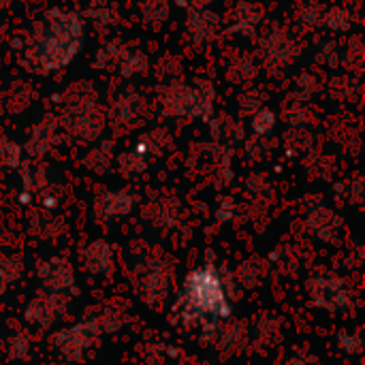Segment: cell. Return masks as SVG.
Segmentation results:
<instances>
[{"label": "cell", "mask_w": 365, "mask_h": 365, "mask_svg": "<svg viewBox=\"0 0 365 365\" xmlns=\"http://www.w3.org/2000/svg\"><path fill=\"white\" fill-rule=\"evenodd\" d=\"M287 365H308V364H304L302 359H293V361H289Z\"/></svg>", "instance_id": "obj_8"}, {"label": "cell", "mask_w": 365, "mask_h": 365, "mask_svg": "<svg viewBox=\"0 0 365 365\" xmlns=\"http://www.w3.org/2000/svg\"><path fill=\"white\" fill-rule=\"evenodd\" d=\"M41 274V272H38ZM43 282L49 291L53 293H62L66 289H71L73 284V274H71V267L66 261H60V259H53L49 263H45L43 267Z\"/></svg>", "instance_id": "obj_4"}, {"label": "cell", "mask_w": 365, "mask_h": 365, "mask_svg": "<svg viewBox=\"0 0 365 365\" xmlns=\"http://www.w3.org/2000/svg\"><path fill=\"white\" fill-rule=\"evenodd\" d=\"M96 336H98V327L96 325H92V323H79L75 327H68V329L60 331L56 336V346H58V351L66 359L79 361L88 353V349L92 346V342L96 340Z\"/></svg>", "instance_id": "obj_2"}, {"label": "cell", "mask_w": 365, "mask_h": 365, "mask_svg": "<svg viewBox=\"0 0 365 365\" xmlns=\"http://www.w3.org/2000/svg\"><path fill=\"white\" fill-rule=\"evenodd\" d=\"M340 346H342V351H344V353L355 355V353H359V351H361V340H359V336L342 334V336H340Z\"/></svg>", "instance_id": "obj_7"}, {"label": "cell", "mask_w": 365, "mask_h": 365, "mask_svg": "<svg viewBox=\"0 0 365 365\" xmlns=\"http://www.w3.org/2000/svg\"><path fill=\"white\" fill-rule=\"evenodd\" d=\"M53 297H36L30 306H28V312H26V317H28V321L30 323H34V325H41V327H47L49 323H53L56 321V317H58V310H56V304L51 302Z\"/></svg>", "instance_id": "obj_5"}, {"label": "cell", "mask_w": 365, "mask_h": 365, "mask_svg": "<svg viewBox=\"0 0 365 365\" xmlns=\"http://www.w3.org/2000/svg\"><path fill=\"white\" fill-rule=\"evenodd\" d=\"M86 263H88V269L92 274H105L111 269V250L105 244L96 242L88 248Z\"/></svg>", "instance_id": "obj_6"}, {"label": "cell", "mask_w": 365, "mask_h": 365, "mask_svg": "<svg viewBox=\"0 0 365 365\" xmlns=\"http://www.w3.org/2000/svg\"><path fill=\"white\" fill-rule=\"evenodd\" d=\"M312 297L314 304L327 310H338L349 304V293L344 284L336 278H325V280H312Z\"/></svg>", "instance_id": "obj_3"}, {"label": "cell", "mask_w": 365, "mask_h": 365, "mask_svg": "<svg viewBox=\"0 0 365 365\" xmlns=\"http://www.w3.org/2000/svg\"><path fill=\"white\" fill-rule=\"evenodd\" d=\"M182 314L192 321H220L231 317V302L222 274L214 265L192 269L182 287Z\"/></svg>", "instance_id": "obj_1"}]
</instances>
